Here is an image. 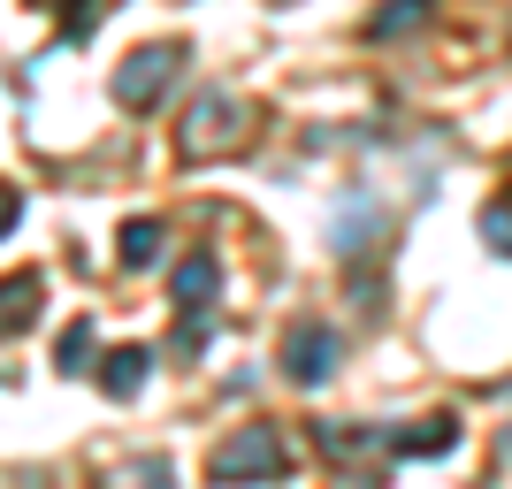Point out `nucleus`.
<instances>
[{
	"mask_svg": "<svg viewBox=\"0 0 512 489\" xmlns=\"http://www.w3.org/2000/svg\"><path fill=\"white\" fill-rule=\"evenodd\" d=\"M100 489H176V459L169 451H138V459H115L100 474Z\"/></svg>",
	"mask_w": 512,
	"mask_h": 489,
	"instance_id": "obj_7",
	"label": "nucleus"
},
{
	"mask_svg": "<svg viewBox=\"0 0 512 489\" xmlns=\"http://www.w3.org/2000/svg\"><path fill=\"white\" fill-rule=\"evenodd\" d=\"M253 146V100H237V92H199L192 115L176 123V161L184 169H207V161H230V153Z\"/></svg>",
	"mask_w": 512,
	"mask_h": 489,
	"instance_id": "obj_1",
	"label": "nucleus"
},
{
	"mask_svg": "<svg viewBox=\"0 0 512 489\" xmlns=\"http://www.w3.org/2000/svg\"><path fill=\"white\" fill-rule=\"evenodd\" d=\"M413 23H428V0H390V8L367 16V39H398V31H413Z\"/></svg>",
	"mask_w": 512,
	"mask_h": 489,
	"instance_id": "obj_12",
	"label": "nucleus"
},
{
	"mask_svg": "<svg viewBox=\"0 0 512 489\" xmlns=\"http://www.w3.org/2000/svg\"><path fill=\"white\" fill-rule=\"evenodd\" d=\"M390 451H398V459H444V451H459V421H451V413H428V421H413V428H390Z\"/></svg>",
	"mask_w": 512,
	"mask_h": 489,
	"instance_id": "obj_6",
	"label": "nucleus"
},
{
	"mask_svg": "<svg viewBox=\"0 0 512 489\" xmlns=\"http://www.w3.org/2000/svg\"><path fill=\"white\" fill-rule=\"evenodd\" d=\"M161 245H169V230H161L153 214L123 222V268H153V260H161Z\"/></svg>",
	"mask_w": 512,
	"mask_h": 489,
	"instance_id": "obj_10",
	"label": "nucleus"
},
{
	"mask_svg": "<svg viewBox=\"0 0 512 489\" xmlns=\"http://www.w3.org/2000/svg\"><path fill=\"white\" fill-rule=\"evenodd\" d=\"M146 367H153L146 344H123V352H107V360H100V390H107V398H138V390H146Z\"/></svg>",
	"mask_w": 512,
	"mask_h": 489,
	"instance_id": "obj_9",
	"label": "nucleus"
},
{
	"mask_svg": "<svg viewBox=\"0 0 512 489\" xmlns=\"http://www.w3.org/2000/svg\"><path fill=\"white\" fill-rule=\"evenodd\" d=\"M16 214H23V192H16V184H8V176H0V237L16 230Z\"/></svg>",
	"mask_w": 512,
	"mask_h": 489,
	"instance_id": "obj_16",
	"label": "nucleus"
},
{
	"mask_svg": "<svg viewBox=\"0 0 512 489\" xmlns=\"http://www.w3.org/2000/svg\"><path fill=\"white\" fill-rule=\"evenodd\" d=\"M207 474L222 489H245V482H283L291 474V444H283V428L276 421H253V428H237V436H222L214 444V459H207Z\"/></svg>",
	"mask_w": 512,
	"mask_h": 489,
	"instance_id": "obj_2",
	"label": "nucleus"
},
{
	"mask_svg": "<svg viewBox=\"0 0 512 489\" xmlns=\"http://www.w3.org/2000/svg\"><path fill=\"white\" fill-rule=\"evenodd\" d=\"M337 360H344V344H337L329 321H291V337H283V375L299 390H321L337 375Z\"/></svg>",
	"mask_w": 512,
	"mask_h": 489,
	"instance_id": "obj_4",
	"label": "nucleus"
},
{
	"mask_svg": "<svg viewBox=\"0 0 512 489\" xmlns=\"http://www.w3.org/2000/svg\"><path fill=\"white\" fill-rule=\"evenodd\" d=\"M184 69V46L176 39H153V46H138L123 69H115V107H130V115H146L161 92H169V77Z\"/></svg>",
	"mask_w": 512,
	"mask_h": 489,
	"instance_id": "obj_3",
	"label": "nucleus"
},
{
	"mask_svg": "<svg viewBox=\"0 0 512 489\" xmlns=\"http://www.w3.org/2000/svg\"><path fill=\"white\" fill-rule=\"evenodd\" d=\"M214 291H222V260L214 253H184L176 260V276H169L176 314H214Z\"/></svg>",
	"mask_w": 512,
	"mask_h": 489,
	"instance_id": "obj_5",
	"label": "nucleus"
},
{
	"mask_svg": "<svg viewBox=\"0 0 512 489\" xmlns=\"http://www.w3.org/2000/svg\"><path fill=\"white\" fill-rule=\"evenodd\" d=\"M31 8H46V16L62 8V39H85L92 23H100V0H31Z\"/></svg>",
	"mask_w": 512,
	"mask_h": 489,
	"instance_id": "obj_14",
	"label": "nucleus"
},
{
	"mask_svg": "<svg viewBox=\"0 0 512 489\" xmlns=\"http://www.w3.org/2000/svg\"><path fill=\"white\" fill-rule=\"evenodd\" d=\"M85 352H92V321H69L62 344H54V367H62V375H77V367H85Z\"/></svg>",
	"mask_w": 512,
	"mask_h": 489,
	"instance_id": "obj_15",
	"label": "nucleus"
},
{
	"mask_svg": "<svg viewBox=\"0 0 512 489\" xmlns=\"http://www.w3.org/2000/svg\"><path fill=\"white\" fill-rule=\"evenodd\" d=\"M39 298H46V283L31 276V268L0 283V344H8V337H23V329L39 321Z\"/></svg>",
	"mask_w": 512,
	"mask_h": 489,
	"instance_id": "obj_8",
	"label": "nucleus"
},
{
	"mask_svg": "<svg viewBox=\"0 0 512 489\" xmlns=\"http://www.w3.org/2000/svg\"><path fill=\"white\" fill-rule=\"evenodd\" d=\"M505 451H512V428H505Z\"/></svg>",
	"mask_w": 512,
	"mask_h": 489,
	"instance_id": "obj_17",
	"label": "nucleus"
},
{
	"mask_svg": "<svg viewBox=\"0 0 512 489\" xmlns=\"http://www.w3.org/2000/svg\"><path fill=\"white\" fill-rule=\"evenodd\" d=\"M482 245H490L497 260H512V184L490 199V207H482Z\"/></svg>",
	"mask_w": 512,
	"mask_h": 489,
	"instance_id": "obj_13",
	"label": "nucleus"
},
{
	"mask_svg": "<svg viewBox=\"0 0 512 489\" xmlns=\"http://www.w3.org/2000/svg\"><path fill=\"white\" fill-rule=\"evenodd\" d=\"M329 237H337L344 260L367 253V237H375V207H367V199H344V207H337V230H329Z\"/></svg>",
	"mask_w": 512,
	"mask_h": 489,
	"instance_id": "obj_11",
	"label": "nucleus"
}]
</instances>
